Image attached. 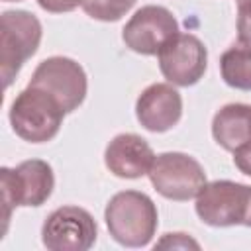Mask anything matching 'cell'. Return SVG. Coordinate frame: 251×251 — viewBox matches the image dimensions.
<instances>
[{
	"mask_svg": "<svg viewBox=\"0 0 251 251\" xmlns=\"http://www.w3.org/2000/svg\"><path fill=\"white\" fill-rule=\"evenodd\" d=\"M37 4L51 14H63V12H71L78 6H82V0H37Z\"/></svg>",
	"mask_w": 251,
	"mask_h": 251,
	"instance_id": "17",
	"label": "cell"
},
{
	"mask_svg": "<svg viewBox=\"0 0 251 251\" xmlns=\"http://www.w3.org/2000/svg\"><path fill=\"white\" fill-rule=\"evenodd\" d=\"M233 163L243 175L251 176V141L233 151Z\"/></svg>",
	"mask_w": 251,
	"mask_h": 251,
	"instance_id": "18",
	"label": "cell"
},
{
	"mask_svg": "<svg viewBox=\"0 0 251 251\" xmlns=\"http://www.w3.org/2000/svg\"><path fill=\"white\" fill-rule=\"evenodd\" d=\"M29 86L49 92L69 114L84 102L88 82L84 69L75 59L57 55L43 59L37 65V69L31 75Z\"/></svg>",
	"mask_w": 251,
	"mask_h": 251,
	"instance_id": "6",
	"label": "cell"
},
{
	"mask_svg": "<svg viewBox=\"0 0 251 251\" xmlns=\"http://www.w3.org/2000/svg\"><path fill=\"white\" fill-rule=\"evenodd\" d=\"M249 202V186L233 180H212L196 196L198 218L212 227L243 226Z\"/></svg>",
	"mask_w": 251,
	"mask_h": 251,
	"instance_id": "8",
	"label": "cell"
},
{
	"mask_svg": "<svg viewBox=\"0 0 251 251\" xmlns=\"http://www.w3.org/2000/svg\"><path fill=\"white\" fill-rule=\"evenodd\" d=\"M212 135L226 151H235L251 141V106L249 104H226L212 120Z\"/></svg>",
	"mask_w": 251,
	"mask_h": 251,
	"instance_id": "13",
	"label": "cell"
},
{
	"mask_svg": "<svg viewBox=\"0 0 251 251\" xmlns=\"http://www.w3.org/2000/svg\"><path fill=\"white\" fill-rule=\"evenodd\" d=\"M135 116L139 124L155 133L169 131L182 116L180 92L169 82L149 84L135 102Z\"/></svg>",
	"mask_w": 251,
	"mask_h": 251,
	"instance_id": "11",
	"label": "cell"
},
{
	"mask_svg": "<svg viewBox=\"0 0 251 251\" xmlns=\"http://www.w3.org/2000/svg\"><path fill=\"white\" fill-rule=\"evenodd\" d=\"M243 226L251 227V186H249V202H247V212H245V220H243Z\"/></svg>",
	"mask_w": 251,
	"mask_h": 251,
	"instance_id": "19",
	"label": "cell"
},
{
	"mask_svg": "<svg viewBox=\"0 0 251 251\" xmlns=\"http://www.w3.org/2000/svg\"><path fill=\"white\" fill-rule=\"evenodd\" d=\"M0 186L4 202V220H10L14 206L37 208L45 204L55 188V175L47 161H22L16 169H0Z\"/></svg>",
	"mask_w": 251,
	"mask_h": 251,
	"instance_id": "4",
	"label": "cell"
},
{
	"mask_svg": "<svg viewBox=\"0 0 251 251\" xmlns=\"http://www.w3.org/2000/svg\"><path fill=\"white\" fill-rule=\"evenodd\" d=\"M137 0H82V10L100 22H118L126 16Z\"/></svg>",
	"mask_w": 251,
	"mask_h": 251,
	"instance_id": "15",
	"label": "cell"
},
{
	"mask_svg": "<svg viewBox=\"0 0 251 251\" xmlns=\"http://www.w3.org/2000/svg\"><path fill=\"white\" fill-rule=\"evenodd\" d=\"M41 22L25 10H8L0 16V75L4 88L12 84L24 63L37 51Z\"/></svg>",
	"mask_w": 251,
	"mask_h": 251,
	"instance_id": "3",
	"label": "cell"
},
{
	"mask_svg": "<svg viewBox=\"0 0 251 251\" xmlns=\"http://www.w3.org/2000/svg\"><path fill=\"white\" fill-rule=\"evenodd\" d=\"M157 57L163 76L176 86L196 84L204 76L208 65V51L204 43L196 35L180 31L161 47Z\"/></svg>",
	"mask_w": 251,
	"mask_h": 251,
	"instance_id": "9",
	"label": "cell"
},
{
	"mask_svg": "<svg viewBox=\"0 0 251 251\" xmlns=\"http://www.w3.org/2000/svg\"><path fill=\"white\" fill-rule=\"evenodd\" d=\"M110 235L124 247H145L153 239L159 224L157 206L139 190L114 194L104 210Z\"/></svg>",
	"mask_w": 251,
	"mask_h": 251,
	"instance_id": "1",
	"label": "cell"
},
{
	"mask_svg": "<svg viewBox=\"0 0 251 251\" xmlns=\"http://www.w3.org/2000/svg\"><path fill=\"white\" fill-rule=\"evenodd\" d=\"M178 33V22L171 10L163 6L139 8L122 29L126 47L139 55H157L161 47Z\"/></svg>",
	"mask_w": 251,
	"mask_h": 251,
	"instance_id": "10",
	"label": "cell"
},
{
	"mask_svg": "<svg viewBox=\"0 0 251 251\" xmlns=\"http://www.w3.org/2000/svg\"><path fill=\"white\" fill-rule=\"evenodd\" d=\"M147 175L153 188L161 196L176 202L196 198L206 184V173L202 165L192 155L180 151H167L155 155Z\"/></svg>",
	"mask_w": 251,
	"mask_h": 251,
	"instance_id": "5",
	"label": "cell"
},
{
	"mask_svg": "<svg viewBox=\"0 0 251 251\" xmlns=\"http://www.w3.org/2000/svg\"><path fill=\"white\" fill-rule=\"evenodd\" d=\"M65 114L63 106L49 92L27 84L10 106V124L24 141L45 143L59 133Z\"/></svg>",
	"mask_w": 251,
	"mask_h": 251,
	"instance_id": "2",
	"label": "cell"
},
{
	"mask_svg": "<svg viewBox=\"0 0 251 251\" xmlns=\"http://www.w3.org/2000/svg\"><path fill=\"white\" fill-rule=\"evenodd\" d=\"M98 226L88 210L61 206L53 210L41 227V241L49 251H86L94 245Z\"/></svg>",
	"mask_w": 251,
	"mask_h": 251,
	"instance_id": "7",
	"label": "cell"
},
{
	"mask_svg": "<svg viewBox=\"0 0 251 251\" xmlns=\"http://www.w3.org/2000/svg\"><path fill=\"white\" fill-rule=\"evenodd\" d=\"M153 159L155 153L151 145L137 133L116 135L104 151V163L108 171L120 178H139L147 175Z\"/></svg>",
	"mask_w": 251,
	"mask_h": 251,
	"instance_id": "12",
	"label": "cell"
},
{
	"mask_svg": "<svg viewBox=\"0 0 251 251\" xmlns=\"http://www.w3.org/2000/svg\"><path fill=\"white\" fill-rule=\"evenodd\" d=\"M4 2H20V0H4Z\"/></svg>",
	"mask_w": 251,
	"mask_h": 251,
	"instance_id": "20",
	"label": "cell"
},
{
	"mask_svg": "<svg viewBox=\"0 0 251 251\" xmlns=\"http://www.w3.org/2000/svg\"><path fill=\"white\" fill-rule=\"evenodd\" d=\"M237 43L251 47V0H237Z\"/></svg>",
	"mask_w": 251,
	"mask_h": 251,
	"instance_id": "16",
	"label": "cell"
},
{
	"mask_svg": "<svg viewBox=\"0 0 251 251\" xmlns=\"http://www.w3.org/2000/svg\"><path fill=\"white\" fill-rule=\"evenodd\" d=\"M220 73L227 86L251 90V47L231 45L220 57Z\"/></svg>",
	"mask_w": 251,
	"mask_h": 251,
	"instance_id": "14",
	"label": "cell"
}]
</instances>
